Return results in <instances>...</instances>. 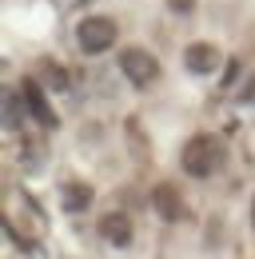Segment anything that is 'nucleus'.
<instances>
[{"mask_svg":"<svg viewBox=\"0 0 255 259\" xmlns=\"http://www.w3.org/2000/svg\"><path fill=\"white\" fill-rule=\"evenodd\" d=\"M220 160H223V152L211 136H195L188 144V152H184V167H188L191 176H211L220 167Z\"/></svg>","mask_w":255,"mask_h":259,"instance_id":"f257e3e1","label":"nucleus"},{"mask_svg":"<svg viewBox=\"0 0 255 259\" xmlns=\"http://www.w3.org/2000/svg\"><path fill=\"white\" fill-rule=\"evenodd\" d=\"M100 231H104V239H112L116 247H124L128 239H132V224H128L124 215H108V220L100 224Z\"/></svg>","mask_w":255,"mask_h":259,"instance_id":"f03ea898","label":"nucleus"},{"mask_svg":"<svg viewBox=\"0 0 255 259\" xmlns=\"http://www.w3.org/2000/svg\"><path fill=\"white\" fill-rule=\"evenodd\" d=\"M108 36H112V24H108V20H92V24H84V48H88V52H92V48H104Z\"/></svg>","mask_w":255,"mask_h":259,"instance_id":"7ed1b4c3","label":"nucleus"},{"mask_svg":"<svg viewBox=\"0 0 255 259\" xmlns=\"http://www.w3.org/2000/svg\"><path fill=\"white\" fill-rule=\"evenodd\" d=\"M84 203H88V192H84L80 184H72V188L64 192V207H72V211H80Z\"/></svg>","mask_w":255,"mask_h":259,"instance_id":"20e7f679","label":"nucleus"}]
</instances>
